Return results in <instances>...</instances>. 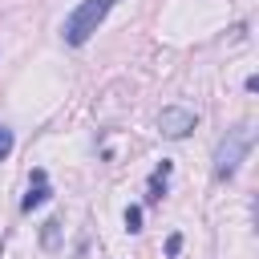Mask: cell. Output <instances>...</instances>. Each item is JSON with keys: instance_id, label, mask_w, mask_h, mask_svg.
<instances>
[{"instance_id": "cell-6", "label": "cell", "mask_w": 259, "mask_h": 259, "mask_svg": "<svg viewBox=\"0 0 259 259\" xmlns=\"http://www.w3.org/2000/svg\"><path fill=\"white\" fill-rule=\"evenodd\" d=\"M40 247H45V251H57V247H61V223H57V219H45V227H40Z\"/></svg>"}, {"instance_id": "cell-8", "label": "cell", "mask_w": 259, "mask_h": 259, "mask_svg": "<svg viewBox=\"0 0 259 259\" xmlns=\"http://www.w3.org/2000/svg\"><path fill=\"white\" fill-rule=\"evenodd\" d=\"M12 146H16V134H12L8 125H0V162L12 154Z\"/></svg>"}, {"instance_id": "cell-4", "label": "cell", "mask_w": 259, "mask_h": 259, "mask_svg": "<svg viewBox=\"0 0 259 259\" xmlns=\"http://www.w3.org/2000/svg\"><path fill=\"white\" fill-rule=\"evenodd\" d=\"M49 194H53V190H49V174L36 166V170L28 174V194L20 198V210H24V214H32L36 206H45V202H49Z\"/></svg>"}, {"instance_id": "cell-5", "label": "cell", "mask_w": 259, "mask_h": 259, "mask_svg": "<svg viewBox=\"0 0 259 259\" xmlns=\"http://www.w3.org/2000/svg\"><path fill=\"white\" fill-rule=\"evenodd\" d=\"M170 170H174V166L162 158V162H158V170L150 174V186H146V202H158V198L166 194V178H170Z\"/></svg>"}, {"instance_id": "cell-1", "label": "cell", "mask_w": 259, "mask_h": 259, "mask_svg": "<svg viewBox=\"0 0 259 259\" xmlns=\"http://www.w3.org/2000/svg\"><path fill=\"white\" fill-rule=\"evenodd\" d=\"M113 4H117V0H81V4L65 16V24H61V40H65L69 49H81V45L105 24V16L113 12Z\"/></svg>"}, {"instance_id": "cell-7", "label": "cell", "mask_w": 259, "mask_h": 259, "mask_svg": "<svg viewBox=\"0 0 259 259\" xmlns=\"http://www.w3.org/2000/svg\"><path fill=\"white\" fill-rule=\"evenodd\" d=\"M125 231H130V235L142 231V206H125Z\"/></svg>"}, {"instance_id": "cell-2", "label": "cell", "mask_w": 259, "mask_h": 259, "mask_svg": "<svg viewBox=\"0 0 259 259\" xmlns=\"http://www.w3.org/2000/svg\"><path fill=\"white\" fill-rule=\"evenodd\" d=\"M251 146H255V130H251L247 121L235 125V130H227V138L214 146V178H219V182L235 178V170H239V162L251 154Z\"/></svg>"}, {"instance_id": "cell-9", "label": "cell", "mask_w": 259, "mask_h": 259, "mask_svg": "<svg viewBox=\"0 0 259 259\" xmlns=\"http://www.w3.org/2000/svg\"><path fill=\"white\" fill-rule=\"evenodd\" d=\"M178 247H182V235H170L166 239V255H178Z\"/></svg>"}, {"instance_id": "cell-3", "label": "cell", "mask_w": 259, "mask_h": 259, "mask_svg": "<svg viewBox=\"0 0 259 259\" xmlns=\"http://www.w3.org/2000/svg\"><path fill=\"white\" fill-rule=\"evenodd\" d=\"M194 125H198V113L186 109V105H166V109L158 113V134L170 138V142H182Z\"/></svg>"}]
</instances>
